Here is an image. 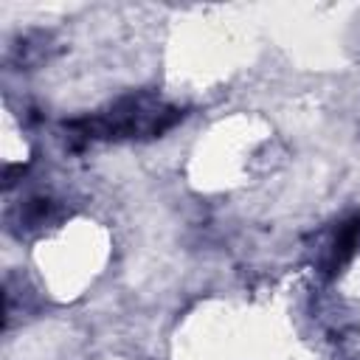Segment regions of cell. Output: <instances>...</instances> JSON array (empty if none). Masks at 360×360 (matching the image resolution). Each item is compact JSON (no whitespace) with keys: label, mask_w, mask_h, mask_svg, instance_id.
Instances as JSON below:
<instances>
[{"label":"cell","mask_w":360,"mask_h":360,"mask_svg":"<svg viewBox=\"0 0 360 360\" xmlns=\"http://www.w3.org/2000/svg\"><path fill=\"white\" fill-rule=\"evenodd\" d=\"M180 110L172 104H163L160 98L149 93L124 96L107 110L79 118L68 124L70 138L76 141H96V138H155L174 127L180 121Z\"/></svg>","instance_id":"obj_1"},{"label":"cell","mask_w":360,"mask_h":360,"mask_svg":"<svg viewBox=\"0 0 360 360\" xmlns=\"http://www.w3.org/2000/svg\"><path fill=\"white\" fill-rule=\"evenodd\" d=\"M357 248H360V214H352L343 222H338V228H335V233L323 250L321 270L326 276H338L354 259Z\"/></svg>","instance_id":"obj_2"}]
</instances>
